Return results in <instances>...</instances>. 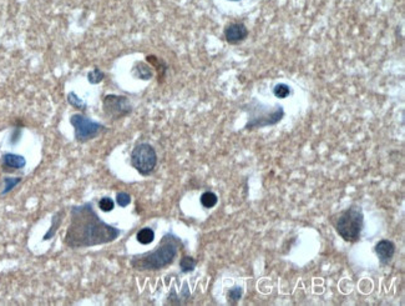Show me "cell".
<instances>
[{"label":"cell","instance_id":"obj_1","mask_svg":"<svg viewBox=\"0 0 405 306\" xmlns=\"http://www.w3.org/2000/svg\"><path fill=\"white\" fill-rule=\"evenodd\" d=\"M120 235L121 230L101 220L93 202H85L71 208V222L64 241L70 249H84L112 243Z\"/></svg>","mask_w":405,"mask_h":306},{"label":"cell","instance_id":"obj_2","mask_svg":"<svg viewBox=\"0 0 405 306\" xmlns=\"http://www.w3.org/2000/svg\"><path fill=\"white\" fill-rule=\"evenodd\" d=\"M182 241L172 232H167L152 251L136 255L131 259V266L137 271H157L171 265L176 259Z\"/></svg>","mask_w":405,"mask_h":306},{"label":"cell","instance_id":"obj_3","mask_svg":"<svg viewBox=\"0 0 405 306\" xmlns=\"http://www.w3.org/2000/svg\"><path fill=\"white\" fill-rule=\"evenodd\" d=\"M246 111L248 112V121L246 124L247 130L266 128V126L276 125L284 116V109L282 105L268 107L258 100L253 99L250 104L246 105Z\"/></svg>","mask_w":405,"mask_h":306},{"label":"cell","instance_id":"obj_4","mask_svg":"<svg viewBox=\"0 0 405 306\" xmlns=\"http://www.w3.org/2000/svg\"><path fill=\"white\" fill-rule=\"evenodd\" d=\"M334 227L338 234L348 243L358 241L364 227V215L362 209L358 206H351L340 213L334 220Z\"/></svg>","mask_w":405,"mask_h":306},{"label":"cell","instance_id":"obj_5","mask_svg":"<svg viewBox=\"0 0 405 306\" xmlns=\"http://www.w3.org/2000/svg\"><path fill=\"white\" fill-rule=\"evenodd\" d=\"M131 165L142 176L152 174L157 165V154L152 145L149 142L137 144L131 153Z\"/></svg>","mask_w":405,"mask_h":306},{"label":"cell","instance_id":"obj_6","mask_svg":"<svg viewBox=\"0 0 405 306\" xmlns=\"http://www.w3.org/2000/svg\"><path fill=\"white\" fill-rule=\"evenodd\" d=\"M71 125L75 130V138L79 142H86L98 137L101 131L105 130V126L98 121L91 120L82 114H74L70 118Z\"/></svg>","mask_w":405,"mask_h":306},{"label":"cell","instance_id":"obj_7","mask_svg":"<svg viewBox=\"0 0 405 306\" xmlns=\"http://www.w3.org/2000/svg\"><path fill=\"white\" fill-rule=\"evenodd\" d=\"M103 112L106 114L112 120H119L121 118H125L132 112V105H131L128 98L123 95H115L109 94L102 100Z\"/></svg>","mask_w":405,"mask_h":306},{"label":"cell","instance_id":"obj_8","mask_svg":"<svg viewBox=\"0 0 405 306\" xmlns=\"http://www.w3.org/2000/svg\"><path fill=\"white\" fill-rule=\"evenodd\" d=\"M248 36V29L243 23H232L225 29V38L228 44L236 45L242 43Z\"/></svg>","mask_w":405,"mask_h":306},{"label":"cell","instance_id":"obj_9","mask_svg":"<svg viewBox=\"0 0 405 306\" xmlns=\"http://www.w3.org/2000/svg\"><path fill=\"white\" fill-rule=\"evenodd\" d=\"M1 162H3L1 167L6 172H13L15 170H20L26 165V160H25L24 156L13 153L4 154L3 158H1Z\"/></svg>","mask_w":405,"mask_h":306},{"label":"cell","instance_id":"obj_10","mask_svg":"<svg viewBox=\"0 0 405 306\" xmlns=\"http://www.w3.org/2000/svg\"><path fill=\"white\" fill-rule=\"evenodd\" d=\"M376 254L378 255L379 260L383 265H386L393 259L395 252V245L390 240H381L376 245Z\"/></svg>","mask_w":405,"mask_h":306},{"label":"cell","instance_id":"obj_11","mask_svg":"<svg viewBox=\"0 0 405 306\" xmlns=\"http://www.w3.org/2000/svg\"><path fill=\"white\" fill-rule=\"evenodd\" d=\"M132 73L137 79L141 80H150L153 77L152 68L147 65L146 63H142V61H137V63L133 65Z\"/></svg>","mask_w":405,"mask_h":306},{"label":"cell","instance_id":"obj_12","mask_svg":"<svg viewBox=\"0 0 405 306\" xmlns=\"http://www.w3.org/2000/svg\"><path fill=\"white\" fill-rule=\"evenodd\" d=\"M61 219H63V211H57V213H55L54 215H52V219H51V226H50V229L48 230V232L44 235L43 240H50V239H52L55 236V234H56L57 229L60 227V225H61Z\"/></svg>","mask_w":405,"mask_h":306},{"label":"cell","instance_id":"obj_13","mask_svg":"<svg viewBox=\"0 0 405 306\" xmlns=\"http://www.w3.org/2000/svg\"><path fill=\"white\" fill-rule=\"evenodd\" d=\"M136 239L142 245H149V244H151L155 240V232H153V230L151 227H144V229H141L137 232Z\"/></svg>","mask_w":405,"mask_h":306},{"label":"cell","instance_id":"obj_14","mask_svg":"<svg viewBox=\"0 0 405 306\" xmlns=\"http://www.w3.org/2000/svg\"><path fill=\"white\" fill-rule=\"evenodd\" d=\"M217 202H218V197L215 193L206 192L201 195V204L203 208L211 209V208H213V206H216Z\"/></svg>","mask_w":405,"mask_h":306},{"label":"cell","instance_id":"obj_15","mask_svg":"<svg viewBox=\"0 0 405 306\" xmlns=\"http://www.w3.org/2000/svg\"><path fill=\"white\" fill-rule=\"evenodd\" d=\"M197 265V261L191 256H183L179 261V268L182 270V273H191L195 270Z\"/></svg>","mask_w":405,"mask_h":306},{"label":"cell","instance_id":"obj_16","mask_svg":"<svg viewBox=\"0 0 405 306\" xmlns=\"http://www.w3.org/2000/svg\"><path fill=\"white\" fill-rule=\"evenodd\" d=\"M273 94L278 99H286L291 95V87L287 84H284V83H279L273 89Z\"/></svg>","mask_w":405,"mask_h":306},{"label":"cell","instance_id":"obj_17","mask_svg":"<svg viewBox=\"0 0 405 306\" xmlns=\"http://www.w3.org/2000/svg\"><path fill=\"white\" fill-rule=\"evenodd\" d=\"M68 103L76 110H84L86 109L87 107L86 103H84V101H82L76 94L74 93V91H70V93L68 94Z\"/></svg>","mask_w":405,"mask_h":306},{"label":"cell","instance_id":"obj_18","mask_svg":"<svg viewBox=\"0 0 405 306\" xmlns=\"http://www.w3.org/2000/svg\"><path fill=\"white\" fill-rule=\"evenodd\" d=\"M103 78H105V73H102L99 68L89 71V74H87V79H89L90 84H99V83L102 82Z\"/></svg>","mask_w":405,"mask_h":306},{"label":"cell","instance_id":"obj_19","mask_svg":"<svg viewBox=\"0 0 405 306\" xmlns=\"http://www.w3.org/2000/svg\"><path fill=\"white\" fill-rule=\"evenodd\" d=\"M22 180H23L22 178H5L4 179V184H5V186H4V190L1 192V194L5 195V194H8V193H10L11 190L15 188V186L19 185V184L22 183Z\"/></svg>","mask_w":405,"mask_h":306},{"label":"cell","instance_id":"obj_20","mask_svg":"<svg viewBox=\"0 0 405 306\" xmlns=\"http://www.w3.org/2000/svg\"><path fill=\"white\" fill-rule=\"evenodd\" d=\"M146 59H147V60H149V63H152L153 65H155L156 68L158 69V74H160V71H161V79H162L163 74L166 73V69H167L166 64L163 63V61H161L160 59H157V57H156L155 55H149V56H147Z\"/></svg>","mask_w":405,"mask_h":306},{"label":"cell","instance_id":"obj_21","mask_svg":"<svg viewBox=\"0 0 405 306\" xmlns=\"http://www.w3.org/2000/svg\"><path fill=\"white\" fill-rule=\"evenodd\" d=\"M99 208L101 209L105 213H110V211L114 210L115 208V202L111 197H102V199L99 201Z\"/></svg>","mask_w":405,"mask_h":306},{"label":"cell","instance_id":"obj_22","mask_svg":"<svg viewBox=\"0 0 405 306\" xmlns=\"http://www.w3.org/2000/svg\"><path fill=\"white\" fill-rule=\"evenodd\" d=\"M116 202H117V205L121 206V208H126V206H128L131 202L130 194L124 193V192L119 193V194L116 195Z\"/></svg>","mask_w":405,"mask_h":306},{"label":"cell","instance_id":"obj_23","mask_svg":"<svg viewBox=\"0 0 405 306\" xmlns=\"http://www.w3.org/2000/svg\"><path fill=\"white\" fill-rule=\"evenodd\" d=\"M242 295H243L242 287L234 286L228 291V300H231L232 303H237L239 299L242 298Z\"/></svg>","mask_w":405,"mask_h":306},{"label":"cell","instance_id":"obj_24","mask_svg":"<svg viewBox=\"0 0 405 306\" xmlns=\"http://www.w3.org/2000/svg\"><path fill=\"white\" fill-rule=\"evenodd\" d=\"M169 301H170V304H177V305H178V304H179L178 298H177V295H176V293H175V290H174V289H172L171 294H170Z\"/></svg>","mask_w":405,"mask_h":306},{"label":"cell","instance_id":"obj_25","mask_svg":"<svg viewBox=\"0 0 405 306\" xmlns=\"http://www.w3.org/2000/svg\"><path fill=\"white\" fill-rule=\"evenodd\" d=\"M229 1H239V0H229Z\"/></svg>","mask_w":405,"mask_h":306}]
</instances>
